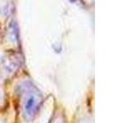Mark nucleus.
<instances>
[{
    "instance_id": "f257e3e1",
    "label": "nucleus",
    "mask_w": 131,
    "mask_h": 123,
    "mask_svg": "<svg viewBox=\"0 0 131 123\" xmlns=\"http://www.w3.org/2000/svg\"><path fill=\"white\" fill-rule=\"evenodd\" d=\"M20 108L24 120L30 122L37 117L43 104V95L35 86L26 82L20 87Z\"/></svg>"
},
{
    "instance_id": "f03ea898",
    "label": "nucleus",
    "mask_w": 131,
    "mask_h": 123,
    "mask_svg": "<svg viewBox=\"0 0 131 123\" xmlns=\"http://www.w3.org/2000/svg\"><path fill=\"white\" fill-rule=\"evenodd\" d=\"M20 57L17 54H11L4 57L2 63L4 71L7 73L16 71L20 66Z\"/></svg>"
},
{
    "instance_id": "7ed1b4c3",
    "label": "nucleus",
    "mask_w": 131,
    "mask_h": 123,
    "mask_svg": "<svg viewBox=\"0 0 131 123\" xmlns=\"http://www.w3.org/2000/svg\"><path fill=\"white\" fill-rule=\"evenodd\" d=\"M9 34L12 41H18L19 37V30L18 26L15 22H12L9 26Z\"/></svg>"
},
{
    "instance_id": "20e7f679",
    "label": "nucleus",
    "mask_w": 131,
    "mask_h": 123,
    "mask_svg": "<svg viewBox=\"0 0 131 123\" xmlns=\"http://www.w3.org/2000/svg\"><path fill=\"white\" fill-rule=\"evenodd\" d=\"M52 123H66V120H65L64 116L61 114H58L57 116H56L54 117Z\"/></svg>"
},
{
    "instance_id": "39448f33",
    "label": "nucleus",
    "mask_w": 131,
    "mask_h": 123,
    "mask_svg": "<svg viewBox=\"0 0 131 123\" xmlns=\"http://www.w3.org/2000/svg\"><path fill=\"white\" fill-rule=\"evenodd\" d=\"M69 1L71 2V3H75L77 0H69Z\"/></svg>"
}]
</instances>
